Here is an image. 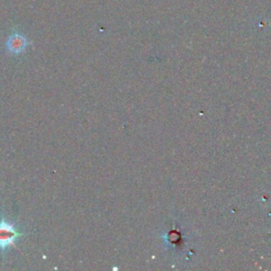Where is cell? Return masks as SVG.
I'll use <instances>...</instances> for the list:
<instances>
[{"label": "cell", "mask_w": 271, "mask_h": 271, "mask_svg": "<svg viewBox=\"0 0 271 271\" xmlns=\"http://www.w3.org/2000/svg\"><path fill=\"white\" fill-rule=\"evenodd\" d=\"M29 44H30L29 40L22 34L18 32H14L9 36L6 47L10 54L19 55L26 51Z\"/></svg>", "instance_id": "7a4b0ae2"}, {"label": "cell", "mask_w": 271, "mask_h": 271, "mask_svg": "<svg viewBox=\"0 0 271 271\" xmlns=\"http://www.w3.org/2000/svg\"><path fill=\"white\" fill-rule=\"evenodd\" d=\"M22 233L18 231L16 224L3 215L0 218V251L5 253L11 247H15Z\"/></svg>", "instance_id": "6da1fadb"}]
</instances>
